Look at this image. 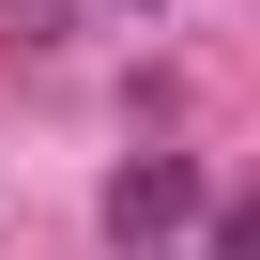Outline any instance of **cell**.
I'll return each mask as SVG.
<instances>
[{"label": "cell", "mask_w": 260, "mask_h": 260, "mask_svg": "<svg viewBox=\"0 0 260 260\" xmlns=\"http://www.w3.org/2000/svg\"><path fill=\"white\" fill-rule=\"evenodd\" d=\"M184 214H199V153H138V169L107 184V230H122V245H169Z\"/></svg>", "instance_id": "cell-1"}]
</instances>
